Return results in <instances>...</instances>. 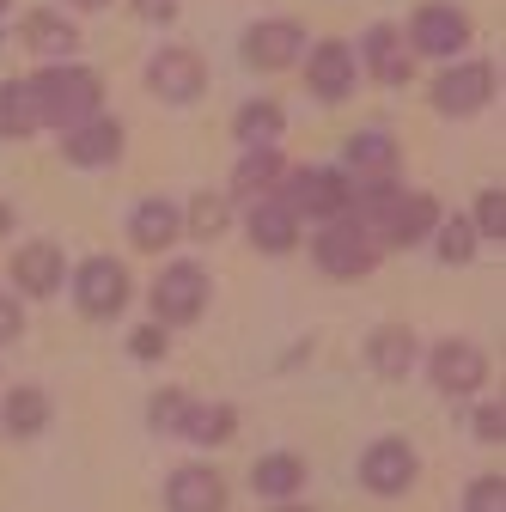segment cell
<instances>
[{"label": "cell", "mask_w": 506, "mask_h": 512, "mask_svg": "<svg viewBox=\"0 0 506 512\" xmlns=\"http://www.w3.org/2000/svg\"><path fill=\"white\" fill-rule=\"evenodd\" d=\"M135 13H141L147 25H171V19H177V0H135Z\"/></svg>", "instance_id": "d590c367"}, {"label": "cell", "mask_w": 506, "mask_h": 512, "mask_svg": "<svg viewBox=\"0 0 506 512\" xmlns=\"http://www.w3.org/2000/svg\"><path fill=\"white\" fill-rule=\"evenodd\" d=\"M348 165L366 171V177H391L397 171V141L385 135V128H360V135L348 141Z\"/></svg>", "instance_id": "cb8c5ba5"}, {"label": "cell", "mask_w": 506, "mask_h": 512, "mask_svg": "<svg viewBox=\"0 0 506 512\" xmlns=\"http://www.w3.org/2000/svg\"><path fill=\"white\" fill-rule=\"evenodd\" d=\"M165 506L171 512H226V476L202 470V464H183L165 482Z\"/></svg>", "instance_id": "9a60e30c"}, {"label": "cell", "mask_w": 506, "mask_h": 512, "mask_svg": "<svg viewBox=\"0 0 506 512\" xmlns=\"http://www.w3.org/2000/svg\"><path fill=\"white\" fill-rule=\"evenodd\" d=\"M293 238H299V220L287 214L281 196H263L257 208H250V244H257V250L281 256V250H293Z\"/></svg>", "instance_id": "e0dca14e"}, {"label": "cell", "mask_w": 506, "mask_h": 512, "mask_svg": "<svg viewBox=\"0 0 506 512\" xmlns=\"http://www.w3.org/2000/svg\"><path fill=\"white\" fill-rule=\"evenodd\" d=\"M366 360H372V372L403 378V372L415 366V336H409V330H397V324L372 330V342H366Z\"/></svg>", "instance_id": "7402d4cb"}, {"label": "cell", "mask_w": 506, "mask_h": 512, "mask_svg": "<svg viewBox=\"0 0 506 512\" xmlns=\"http://www.w3.org/2000/svg\"><path fill=\"white\" fill-rule=\"evenodd\" d=\"M189 226H196V238H220L226 232V196L202 189V196L189 202Z\"/></svg>", "instance_id": "f546056e"}, {"label": "cell", "mask_w": 506, "mask_h": 512, "mask_svg": "<svg viewBox=\"0 0 506 512\" xmlns=\"http://www.w3.org/2000/svg\"><path fill=\"white\" fill-rule=\"evenodd\" d=\"M433 238H439V263H470V256H476V226H470L464 214L439 220V226H433Z\"/></svg>", "instance_id": "83f0119b"}, {"label": "cell", "mask_w": 506, "mask_h": 512, "mask_svg": "<svg viewBox=\"0 0 506 512\" xmlns=\"http://www.w3.org/2000/svg\"><path fill=\"white\" fill-rule=\"evenodd\" d=\"M7 7H13V0H0V19H7Z\"/></svg>", "instance_id": "ab89813d"}, {"label": "cell", "mask_w": 506, "mask_h": 512, "mask_svg": "<svg viewBox=\"0 0 506 512\" xmlns=\"http://www.w3.org/2000/svg\"><path fill=\"white\" fill-rule=\"evenodd\" d=\"M232 128H238V141H244V153H269L275 141H281V128H287V116H281V104L275 98H250L238 116H232Z\"/></svg>", "instance_id": "d6986e66"}, {"label": "cell", "mask_w": 506, "mask_h": 512, "mask_svg": "<svg viewBox=\"0 0 506 512\" xmlns=\"http://www.w3.org/2000/svg\"><path fill=\"white\" fill-rule=\"evenodd\" d=\"M415 470H421V458H415L409 439H378V445H366V458H360V482L372 494H385V500L403 494L415 482Z\"/></svg>", "instance_id": "30bf717a"}, {"label": "cell", "mask_w": 506, "mask_h": 512, "mask_svg": "<svg viewBox=\"0 0 506 512\" xmlns=\"http://www.w3.org/2000/svg\"><path fill=\"white\" fill-rule=\"evenodd\" d=\"M147 86L165 98V104H189V98H202L208 86V61L196 49H183V43H165L153 61H147Z\"/></svg>", "instance_id": "8992f818"}, {"label": "cell", "mask_w": 506, "mask_h": 512, "mask_svg": "<svg viewBox=\"0 0 506 512\" xmlns=\"http://www.w3.org/2000/svg\"><path fill=\"white\" fill-rule=\"evenodd\" d=\"M61 159L80 165V171L116 165V159H122V122H116V116H92V122L68 128V135H61Z\"/></svg>", "instance_id": "7c38bea8"}, {"label": "cell", "mask_w": 506, "mask_h": 512, "mask_svg": "<svg viewBox=\"0 0 506 512\" xmlns=\"http://www.w3.org/2000/svg\"><path fill=\"white\" fill-rule=\"evenodd\" d=\"M470 226H476V238H506V196H500V189H482V196H476V214H470Z\"/></svg>", "instance_id": "f1b7e54d"}, {"label": "cell", "mask_w": 506, "mask_h": 512, "mask_svg": "<svg viewBox=\"0 0 506 512\" xmlns=\"http://www.w3.org/2000/svg\"><path fill=\"white\" fill-rule=\"evenodd\" d=\"M37 128H43V116H37L31 80H7V86H0V135L25 141V135H37Z\"/></svg>", "instance_id": "ffe728a7"}, {"label": "cell", "mask_w": 506, "mask_h": 512, "mask_svg": "<svg viewBox=\"0 0 506 512\" xmlns=\"http://www.w3.org/2000/svg\"><path fill=\"white\" fill-rule=\"evenodd\" d=\"M183 415H189V397H183V391H165V397L153 403V427H165V433H177Z\"/></svg>", "instance_id": "1f68e13d"}, {"label": "cell", "mask_w": 506, "mask_h": 512, "mask_svg": "<svg viewBox=\"0 0 506 512\" xmlns=\"http://www.w3.org/2000/svg\"><path fill=\"white\" fill-rule=\"evenodd\" d=\"M464 43H470V19H464V7H446V0H427V7L415 13V25H409V49L415 55H464Z\"/></svg>", "instance_id": "52a82bcc"}, {"label": "cell", "mask_w": 506, "mask_h": 512, "mask_svg": "<svg viewBox=\"0 0 506 512\" xmlns=\"http://www.w3.org/2000/svg\"><path fill=\"white\" fill-rule=\"evenodd\" d=\"M0 232H13V208L7 202H0Z\"/></svg>", "instance_id": "74e56055"}, {"label": "cell", "mask_w": 506, "mask_h": 512, "mask_svg": "<svg viewBox=\"0 0 506 512\" xmlns=\"http://www.w3.org/2000/svg\"><path fill=\"white\" fill-rule=\"evenodd\" d=\"M476 439H506V409L500 403H482L476 409Z\"/></svg>", "instance_id": "d6a6232c"}, {"label": "cell", "mask_w": 506, "mask_h": 512, "mask_svg": "<svg viewBox=\"0 0 506 512\" xmlns=\"http://www.w3.org/2000/svg\"><path fill=\"white\" fill-rule=\"evenodd\" d=\"M281 177H287V171H281V153H275V147H269V153H244L238 171H232V189H238V196H250V189H257V196H275Z\"/></svg>", "instance_id": "4316f807"}, {"label": "cell", "mask_w": 506, "mask_h": 512, "mask_svg": "<svg viewBox=\"0 0 506 512\" xmlns=\"http://www.w3.org/2000/svg\"><path fill=\"white\" fill-rule=\"evenodd\" d=\"M299 482H305V464H299L293 452H269L257 470H250V488H257V494H269V500H287V494H299Z\"/></svg>", "instance_id": "d4e9b609"}, {"label": "cell", "mask_w": 506, "mask_h": 512, "mask_svg": "<svg viewBox=\"0 0 506 512\" xmlns=\"http://www.w3.org/2000/svg\"><path fill=\"white\" fill-rule=\"evenodd\" d=\"M311 250H318V269L336 275V281H360V275L378 269V238H372L354 214H348V220H330Z\"/></svg>", "instance_id": "3957f363"}, {"label": "cell", "mask_w": 506, "mask_h": 512, "mask_svg": "<svg viewBox=\"0 0 506 512\" xmlns=\"http://www.w3.org/2000/svg\"><path fill=\"white\" fill-rule=\"evenodd\" d=\"M0 421H7V433L31 439V433H43V421H49V397L37 391V384H13L7 403H0Z\"/></svg>", "instance_id": "603a6c76"}, {"label": "cell", "mask_w": 506, "mask_h": 512, "mask_svg": "<svg viewBox=\"0 0 506 512\" xmlns=\"http://www.w3.org/2000/svg\"><path fill=\"white\" fill-rule=\"evenodd\" d=\"M360 49H366V68H372L378 86H403L415 74V49H409V37L397 25H372Z\"/></svg>", "instance_id": "2e32d148"}, {"label": "cell", "mask_w": 506, "mask_h": 512, "mask_svg": "<svg viewBox=\"0 0 506 512\" xmlns=\"http://www.w3.org/2000/svg\"><path fill=\"white\" fill-rule=\"evenodd\" d=\"M74 7H80V13H98V7H110V0H74Z\"/></svg>", "instance_id": "8d00e7d4"}, {"label": "cell", "mask_w": 506, "mask_h": 512, "mask_svg": "<svg viewBox=\"0 0 506 512\" xmlns=\"http://www.w3.org/2000/svg\"><path fill=\"white\" fill-rule=\"evenodd\" d=\"M25 49H37V55H55V61H61V55H74V49H80V31H74V19H61V13H49V7H43V13H31V19H25Z\"/></svg>", "instance_id": "44dd1931"}, {"label": "cell", "mask_w": 506, "mask_h": 512, "mask_svg": "<svg viewBox=\"0 0 506 512\" xmlns=\"http://www.w3.org/2000/svg\"><path fill=\"white\" fill-rule=\"evenodd\" d=\"M202 305H208V269L202 263H171L153 281V317L159 324H189V317H202Z\"/></svg>", "instance_id": "5b68a950"}, {"label": "cell", "mask_w": 506, "mask_h": 512, "mask_svg": "<svg viewBox=\"0 0 506 512\" xmlns=\"http://www.w3.org/2000/svg\"><path fill=\"white\" fill-rule=\"evenodd\" d=\"M433 384L446 397H470L488 384V354L476 342H439L433 348Z\"/></svg>", "instance_id": "4fadbf2b"}, {"label": "cell", "mask_w": 506, "mask_h": 512, "mask_svg": "<svg viewBox=\"0 0 506 512\" xmlns=\"http://www.w3.org/2000/svg\"><path fill=\"white\" fill-rule=\"evenodd\" d=\"M177 226H183V214H177L165 196H153V202H141V208L129 214L135 250H171V244H177Z\"/></svg>", "instance_id": "ac0fdd59"}, {"label": "cell", "mask_w": 506, "mask_h": 512, "mask_svg": "<svg viewBox=\"0 0 506 512\" xmlns=\"http://www.w3.org/2000/svg\"><path fill=\"white\" fill-rule=\"evenodd\" d=\"M13 336H25V311H19V299L0 293V342H13Z\"/></svg>", "instance_id": "836d02e7"}, {"label": "cell", "mask_w": 506, "mask_h": 512, "mask_svg": "<svg viewBox=\"0 0 506 512\" xmlns=\"http://www.w3.org/2000/svg\"><path fill=\"white\" fill-rule=\"evenodd\" d=\"M287 189H275V196L287 202V214L299 220H342L348 208H354V189H348V171H330V165H305V171H293V177H281Z\"/></svg>", "instance_id": "7a4b0ae2"}, {"label": "cell", "mask_w": 506, "mask_h": 512, "mask_svg": "<svg viewBox=\"0 0 506 512\" xmlns=\"http://www.w3.org/2000/svg\"><path fill=\"white\" fill-rule=\"evenodd\" d=\"M37 92V116L55 122V128H80L92 116H104V80L92 68H74V61H55L31 80Z\"/></svg>", "instance_id": "6da1fadb"}, {"label": "cell", "mask_w": 506, "mask_h": 512, "mask_svg": "<svg viewBox=\"0 0 506 512\" xmlns=\"http://www.w3.org/2000/svg\"><path fill=\"white\" fill-rule=\"evenodd\" d=\"M464 512H506V476H476L464 494Z\"/></svg>", "instance_id": "4dcf8cb0"}, {"label": "cell", "mask_w": 506, "mask_h": 512, "mask_svg": "<svg viewBox=\"0 0 506 512\" xmlns=\"http://www.w3.org/2000/svg\"><path fill=\"white\" fill-rule=\"evenodd\" d=\"M129 269L116 263V256H86V263L74 269V305L86 317H116L122 305H129Z\"/></svg>", "instance_id": "277c9868"}, {"label": "cell", "mask_w": 506, "mask_h": 512, "mask_svg": "<svg viewBox=\"0 0 506 512\" xmlns=\"http://www.w3.org/2000/svg\"><path fill=\"white\" fill-rule=\"evenodd\" d=\"M275 512H305V506H275Z\"/></svg>", "instance_id": "f35d334b"}, {"label": "cell", "mask_w": 506, "mask_h": 512, "mask_svg": "<svg viewBox=\"0 0 506 512\" xmlns=\"http://www.w3.org/2000/svg\"><path fill=\"white\" fill-rule=\"evenodd\" d=\"M494 98V68L488 61H464V68H446L433 80V110L439 116H476Z\"/></svg>", "instance_id": "ba28073f"}, {"label": "cell", "mask_w": 506, "mask_h": 512, "mask_svg": "<svg viewBox=\"0 0 506 512\" xmlns=\"http://www.w3.org/2000/svg\"><path fill=\"white\" fill-rule=\"evenodd\" d=\"M13 281H19V293L49 299L61 281H68V256H61V244H49V238L19 244V250H13Z\"/></svg>", "instance_id": "5bb4252c"}, {"label": "cell", "mask_w": 506, "mask_h": 512, "mask_svg": "<svg viewBox=\"0 0 506 512\" xmlns=\"http://www.w3.org/2000/svg\"><path fill=\"white\" fill-rule=\"evenodd\" d=\"M305 80H311V92H318L324 104H336V98H348V92H354L360 61H354V49H348V43L324 37V43H311V55H305Z\"/></svg>", "instance_id": "8fae6325"}, {"label": "cell", "mask_w": 506, "mask_h": 512, "mask_svg": "<svg viewBox=\"0 0 506 512\" xmlns=\"http://www.w3.org/2000/svg\"><path fill=\"white\" fill-rule=\"evenodd\" d=\"M299 55H305V25H293V19H263V25L244 31V61L263 68V74L293 68Z\"/></svg>", "instance_id": "9c48e42d"}, {"label": "cell", "mask_w": 506, "mask_h": 512, "mask_svg": "<svg viewBox=\"0 0 506 512\" xmlns=\"http://www.w3.org/2000/svg\"><path fill=\"white\" fill-rule=\"evenodd\" d=\"M129 354H135V360H159V354H165V330H153V324H147V330H135Z\"/></svg>", "instance_id": "e575fe53"}, {"label": "cell", "mask_w": 506, "mask_h": 512, "mask_svg": "<svg viewBox=\"0 0 506 512\" xmlns=\"http://www.w3.org/2000/svg\"><path fill=\"white\" fill-rule=\"evenodd\" d=\"M232 427H238V415L226 409V403H189V415H183V439H196V445H226L232 439Z\"/></svg>", "instance_id": "484cf974"}]
</instances>
